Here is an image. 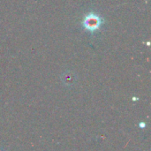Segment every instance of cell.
I'll return each mask as SVG.
<instances>
[{
	"label": "cell",
	"mask_w": 151,
	"mask_h": 151,
	"mask_svg": "<svg viewBox=\"0 0 151 151\" xmlns=\"http://www.w3.org/2000/svg\"><path fill=\"white\" fill-rule=\"evenodd\" d=\"M62 81L65 85H72L75 81L74 74L73 73H65L62 76Z\"/></svg>",
	"instance_id": "2"
},
{
	"label": "cell",
	"mask_w": 151,
	"mask_h": 151,
	"mask_svg": "<svg viewBox=\"0 0 151 151\" xmlns=\"http://www.w3.org/2000/svg\"><path fill=\"white\" fill-rule=\"evenodd\" d=\"M0 151H4V150H2V149H0Z\"/></svg>",
	"instance_id": "3"
},
{
	"label": "cell",
	"mask_w": 151,
	"mask_h": 151,
	"mask_svg": "<svg viewBox=\"0 0 151 151\" xmlns=\"http://www.w3.org/2000/svg\"><path fill=\"white\" fill-rule=\"evenodd\" d=\"M103 24H104V19L95 12L88 13L82 21V25L84 28L92 34L99 30Z\"/></svg>",
	"instance_id": "1"
}]
</instances>
